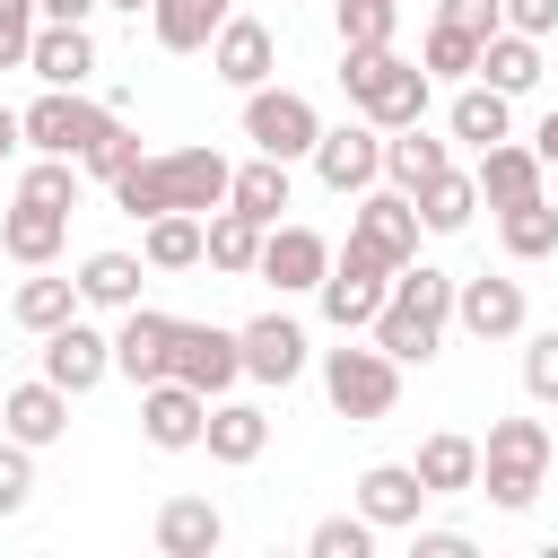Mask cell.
<instances>
[{
    "label": "cell",
    "instance_id": "6da1fadb",
    "mask_svg": "<svg viewBox=\"0 0 558 558\" xmlns=\"http://www.w3.org/2000/svg\"><path fill=\"white\" fill-rule=\"evenodd\" d=\"M227 157L218 148H166V157H140V166H122L113 174V209H131V218H166V209H192V218H209L218 201H227Z\"/></svg>",
    "mask_w": 558,
    "mask_h": 558
},
{
    "label": "cell",
    "instance_id": "7a4b0ae2",
    "mask_svg": "<svg viewBox=\"0 0 558 558\" xmlns=\"http://www.w3.org/2000/svg\"><path fill=\"white\" fill-rule=\"evenodd\" d=\"M445 323H453V279H445L436 262H401L366 331H375V349H384L392 366H427L436 340H445Z\"/></svg>",
    "mask_w": 558,
    "mask_h": 558
},
{
    "label": "cell",
    "instance_id": "3957f363",
    "mask_svg": "<svg viewBox=\"0 0 558 558\" xmlns=\"http://www.w3.org/2000/svg\"><path fill=\"white\" fill-rule=\"evenodd\" d=\"M340 87H349L357 122H375V131L427 122V70L401 61L392 44H340Z\"/></svg>",
    "mask_w": 558,
    "mask_h": 558
},
{
    "label": "cell",
    "instance_id": "277c9868",
    "mask_svg": "<svg viewBox=\"0 0 558 558\" xmlns=\"http://www.w3.org/2000/svg\"><path fill=\"white\" fill-rule=\"evenodd\" d=\"M549 453H558V436H549L541 418H497L488 445H480V488H488V506L523 514V506L541 497V480H549Z\"/></svg>",
    "mask_w": 558,
    "mask_h": 558
},
{
    "label": "cell",
    "instance_id": "5b68a950",
    "mask_svg": "<svg viewBox=\"0 0 558 558\" xmlns=\"http://www.w3.org/2000/svg\"><path fill=\"white\" fill-rule=\"evenodd\" d=\"M122 113H105V105H87L78 87H44L26 113H17V140L35 148V157H87L105 131H113Z\"/></svg>",
    "mask_w": 558,
    "mask_h": 558
},
{
    "label": "cell",
    "instance_id": "8992f818",
    "mask_svg": "<svg viewBox=\"0 0 558 558\" xmlns=\"http://www.w3.org/2000/svg\"><path fill=\"white\" fill-rule=\"evenodd\" d=\"M244 140L262 148V157H279V166H296V157H314V140H323V113L296 96V87H244Z\"/></svg>",
    "mask_w": 558,
    "mask_h": 558
},
{
    "label": "cell",
    "instance_id": "52a82bcc",
    "mask_svg": "<svg viewBox=\"0 0 558 558\" xmlns=\"http://www.w3.org/2000/svg\"><path fill=\"white\" fill-rule=\"evenodd\" d=\"M323 392L340 418H384L401 401V366L366 340V349H323Z\"/></svg>",
    "mask_w": 558,
    "mask_h": 558
},
{
    "label": "cell",
    "instance_id": "ba28073f",
    "mask_svg": "<svg viewBox=\"0 0 558 558\" xmlns=\"http://www.w3.org/2000/svg\"><path fill=\"white\" fill-rule=\"evenodd\" d=\"M384 288H392V270H384L366 244H340L314 296H323V323H331V331H366V323H375V305H384Z\"/></svg>",
    "mask_w": 558,
    "mask_h": 558
},
{
    "label": "cell",
    "instance_id": "9c48e42d",
    "mask_svg": "<svg viewBox=\"0 0 558 558\" xmlns=\"http://www.w3.org/2000/svg\"><path fill=\"white\" fill-rule=\"evenodd\" d=\"M349 244H366L384 270L418 262V201H410V192H392V183H384V192L366 183V192H357V209H349Z\"/></svg>",
    "mask_w": 558,
    "mask_h": 558
},
{
    "label": "cell",
    "instance_id": "30bf717a",
    "mask_svg": "<svg viewBox=\"0 0 558 558\" xmlns=\"http://www.w3.org/2000/svg\"><path fill=\"white\" fill-rule=\"evenodd\" d=\"M201 427H209V392H192L183 375L140 384V436H148L157 453H192V445H201Z\"/></svg>",
    "mask_w": 558,
    "mask_h": 558
},
{
    "label": "cell",
    "instance_id": "8fae6325",
    "mask_svg": "<svg viewBox=\"0 0 558 558\" xmlns=\"http://www.w3.org/2000/svg\"><path fill=\"white\" fill-rule=\"evenodd\" d=\"M166 375H183L192 392H227L235 375H244V349H235V331H218V323H174V357H166Z\"/></svg>",
    "mask_w": 558,
    "mask_h": 558
},
{
    "label": "cell",
    "instance_id": "7c38bea8",
    "mask_svg": "<svg viewBox=\"0 0 558 558\" xmlns=\"http://www.w3.org/2000/svg\"><path fill=\"white\" fill-rule=\"evenodd\" d=\"M44 375L78 401V392H96L105 375H113V331H96V323H61V331H44Z\"/></svg>",
    "mask_w": 558,
    "mask_h": 558
},
{
    "label": "cell",
    "instance_id": "4fadbf2b",
    "mask_svg": "<svg viewBox=\"0 0 558 558\" xmlns=\"http://www.w3.org/2000/svg\"><path fill=\"white\" fill-rule=\"evenodd\" d=\"M314 174H323V192H366V183L384 174V131H375V122L323 131V140H314Z\"/></svg>",
    "mask_w": 558,
    "mask_h": 558
},
{
    "label": "cell",
    "instance_id": "5bb4252c",
    "mask_svg": "<svg viewBox=\"0 0 558 558\" xmlns=\"http://www.w3.org/2000/svg\"><path fill=\"white\" fill-rule=\"evenodd\" d=\"M323 270H331V244H323L314 227H262L253 279H270V288L288 296V288H323Z\"/></svg>",
    "mask_w": 558,
    "mask_h": 558
},
{
    "label": "cell",
    "instance_id": "9a60e30c",
    "mask_svg": "<svg viewBox=\"0 0 558 558\" xmlns=\"http://www.w3.org/2000/svg\"><path fill=\"white\" fill-rule=\"evenodd\" d=\"M453 323L471 340H514L523 331V279H453Z\"/></svg>",
    "mask_w": 558,
    "mask_h": 558
},
{
    "label": "cell",
    "instance_id": "2e32d148",
    "mask_svg": "<svg viewBox=\"0 0 558 558\" xmlns=\"http://www.w3.org/2000/svg\"><path fill=\"white\" fill-rule=\"evenodd\" d=\"M166 357H174V314H157V305H122V331H113V375L157 384V375H166Z\"/></svg>",
    "mask_w": 558,
    "mask_h": 558
},
{
    "label": "cell",
    "instance_id": "e0dca14e",
    "mask_svg": "<svg viewBox=\"0 0 558 558\" xmlns=\"http://www.w3.org/2000/svg\"><path fill=\"white\" fill-rule=\"evenodd\" d=\"M0 436H17V445H61L70 436V392L52 384V375H35V384H17L9 401H0Z\"/></svg>",
    "mask_w": 558,
    "mask_h": 558
},
{
    "label": "cell",
    "instance_id": "ac0fdd59",
    "mask_svg": "<svg viewBox=\"0 0 558 558\" xmlns=\"http://www.w3.org/2000/svg\"><path fill=\"white\" fill-rule=\"evenodd\" d=\"M418 506H427V480H418L410 462H375V471H357V514H366L375 532H410Z\"/></svg>",
    "mask_w": 558,
    "mask_h": 558
},
{
    "label": "cell",
    "instance_id": "d6986e66",
    "mask_svg": "<svg viewBox=\"0 0 558 558\" xmlns=\"http://www.w3.org/2000/svg\"><path fill=\"white\" fill-rule=\"evenodd\" d=\"M235 349H244V375H253V384H296V375H305V331H296L288 314L244 323V331H235Z\"/></svg>",
    "mask_w": 558,
    "mask_h": 558
},
{
    "label": "cell",
    "instance_id": "ffe728a7",
    "mask_svg": "<svg viewBox=\"0 0 558 558\" xmlns=\"http://www.w3.org/2000/svg\"><path fill=\"white\" fill-rule=\"evenodd\" d=\"M26 70H35L44 87H87V70H96V35H87V26H52V17H35Z\"/></svg>",
    "mask_w": 558,
    "mask_h": 558
},
{
    "label": "cell",
    "instance_id": "44dd1931",
    "mask_svg": "<svg viewBox=\"0 0 558 558\" xmlns=\"http://www.w3.org/2000/svg\"><path fill=\"white\" fill-rule=\"evenodd\" d=\"M270 61H279V44H270V26H262V17H227V26L209 35V70H218L227 87H262V78H270Z\"/></svg>",
    "mask_w": 558,
    "mask_h": 558
},
{
    "label": "cell",
    "instance_id": "7402d4cb",
    "mask_svg": "<svg viewBox=\"0 0 558 558\" xmlns=\"http://www.w3.org/2000/svg\"><path fill=\"white\" fill-rule=\"evenodd\" d=\"M201 445H209V462L244 471V462H262V445H270V418H262L253 401H209V427H201Z\"/></svg>",
    "mask_w": 558,
    "mask_h": 558
},
{
    "label": "cell",
    "instance_id": "603a6c76",
    "mask_svg": "<svg viewBox=\"0 0 558 558\" xmlns=\"http://www.w3.org/2000/svg\"><path fill=\"white\" fill-rule=\"evenodd\" d=\"M218 541H227V514L209 497H166L157 506V549L166 558H209Z\"/></svg>",
    "mask_w": 558,
    "mask_h": 558
},
{
    "label": "cell",
    "instance_id": "cb8c5ba5",
    "mask_svg": "<svg viewBox=\"0 0 558 558\" xmlns=\"http://www.w3.org/2000/svg\"><path fill=\"white\" fill-rule=\"evenodd\" d=\"M480 87H497V96H523V87H541V35H514V26H497L488 44H480V70H471Z\"/></svg>",
    "mask_w": 558,
    "mask_h": 558
},
{
    "label": "cell",
    "instance_id": "d4e9b609",
    "mask_svg": "<svg viewBox=\"0 0 558 558\" xmlns=\"http://www.w3.org/2000/svg\"><path fill=\"white\" fill-rule=\"evenodd\" d=\"M201 262H209V270H227V279H244V270L262 262V218H244V209H227V201H218V209L201 218Z\"/></svg>",
    "mask_w": 558,
    "mask_h": 558
},
{
    "label": "cell",
    "instance_id": "484cf974",
    "mask_svg": "<svg viewBox=\"0 0 558 558\" xmlns=\"http://www.w3.org/2000/svg\"><path fill=\"white\" fill-rule=\"evenodd\" d=\"M471 183H480V201H488V209H514V201H532V192H541V157H532V148H514V140H497V148H480V174H471Z\"/></svg>",
    "mask_w": 558,
    "mask_h": 558
},
{
    "label": "cell",
    "instance_id": "4316f807",
    "mask_svg": "<svg viewBox=\"0 0 558 558\" xmlns=\"http://www.w3.org/2000/svg\"><path fill=\"white\" fill-rule=\"evenodd\" d=\"M235 17V0H157L148 9V26H157V44L166 52H209V35Z\"/></svg>",
    "mask_w": 558,
    "mask_h": 558
},
{
    "label": "cell",
    "instance_id": "83f0119b",
    "mask_svg": "<svg viewBox=\"0 0 558 558\" xmlns=\"http://www.w3.org/2000/svg\"><path fill=\"white\" fill-rule=\"evenodd\" d=\"M61 235H70V218H61V209H35V201H17V209L0 218V253L26 262V270H44V262L61 253Z\"/></svg>",
    "mask_w": 558,
    "mask_h": 558
},
{
    "label": "cell",
    "instance_id": "f1b7e54d",
    "mask_svg": "<svg viewBox=\"0 0 558 558\" xmlns=\"http://www.w3.org/2000/svg\"><path fill=\"white\" fill-rule=\"evenodd\" d=\"M410 471L427 480V497H462V488H480V445L445 427V436H427V445H418V462H410Z\"/></svg>",
    "mask_w": 558,
    "mask_h": 558
},
{
    "label": "cell",
    "instance_id": "f546056e",
    "mask_svg": "<svg viewBox=\"0 0 558 558\" xmlns=\"http://www.w3.org/2000/svg\"><path fill=\"white\" fill-rule=\"evenodd\" d=\"M445 131H453V140H471V148H497V140L514 131V96H497V87H480V78H471V87L453 96Z\"/></svg>",
    "mask_w": 558,
    "mask_h": 558
},
{
    "label": "cell",
    "instance_id": "4dcf8cb0",
    "mask_svg": "<svg viewBox=\"0 0 558 558\" xmlns=\"http://www.w3.org/2000/svg\"><path fill=\"white\" fill-rule=\"evenodd\" d=\"M227 209H244V218L279 227V209H288V166H279V157H253V166H235V174H227Z\"/></svg>",
    "mask_w": 558,
    "mask_h": 558
},
{
    "label": "cell",
    "instance_id": "1f68e13d",
    "mask_svg": "<svg viewBox=\"0 0 558 558\" xmlns=\"http://www.w3.org/2000/svg\"><path fill=\"white\" fill-rule=\"evenodd\" d=\"M410 201H418V227H427V235H462V227H471V209H480V183L445 166V174H436V183H418Z\"/></svg>",
    "mask_w": 558,
    "mask_h": 558
},
{
    "label": "cell",
    "instance_id": "d6a6232c",
    "mask_svg": "<svg viewBox=\"0 0 558 558\" xmlns=\"http://www.w3.org/2000/svg\"><path fill=\"white\" fill-rule=\"evenodd\" d=\"M140 270H148L140 253H87L78 262V305H113V314L140 305Z\"/></svg>",
    "mask_w": 558,
    "mask_h": 558
},
{
    "label": "cell",
    "instance_id": "836d02e7",
    "mask_svg": "<svg viewBox=\"0 0 558 558\" xmlns=\"http://www.w3.org/2000/svg\"><path fill=\"white\" fill-rule=\"evenodd\" d=\"M436 174H445V140H427L418 122L384 140V183H392V192H418V183H436Z\"/></svg>",
    "mask_w": 558,
    "mask_h": 558
},
{
    "label": "cell",
    "instance_id": "e575fe53",
    "mask_svg": "<svg viewBox=\"0 0 558 558\" xmlns=\"http://www.w3.org/2000/svg\"><path fill=\"white\" fill-rule=\"evenodd\" d=\"M497 235H506V253H514V262H541V253H558V209L532 192V201L497 209Z\"/></svg>",
    "mask_w": 558,
    "mask_h": 558
},
{
    "label": "cell",
    "instance_id": "d590c367",
    "mask_svg": "<svg viewBox=\"0 0 558 558\" xmlns=\"http://www.w3.org/2000/svg\"><path fill=\"white\" fill-rule=\"evenodd\" d=\"M140 262H148V270H192V262H201V218H192V209H166V218H148V244H140Z\"/></svg>",
    "mask_w": 558,
    "mask_h": 558
},
{
    "label": "cell",
    "instance_id": "8d00e7d4",
    "mask_svg": "<svg viewBox=\"0 0 558 558\" xmlns=\"http://www.w3.org/2000/svg\"><path fill=\"white\" fill-rule=\"evenodd\" d=\"M9 314H17L26 331H61V323L78 314V279H17Z\"/></svg>",
    "mask_w": 558,
    "mask_h": 558
},
{
    "label": "cell",
    "instance_id": "74e56055",
    "mask_svg": "<svg viewBox=\"0 0 558 558\" xmlns=\"http://www.w3.org/2000/svg\"><path fill=\"white\" fill-rule=\"evenodd\" d=\"M78 183H87V174H78V157H35V166L17 174V201H35V209H61V218H70V209H78Z\"/></svg>",
    "mask_w": 558,
    "mask_h": 558
},
{
    "label": "cell",
    "instance_id": "f35d334b",
    "mask_svg": "<svg viewBox=\"0 0 558 558\" xmlns=\"http://www.w3.org/2000/svg\"><path fill=\"white\" fill-rule=\"evenodd\" d=\"M480 44H488V35H462V26H445V17H436V35H427V61H418V70H427V78H471V70H480Z\"/></svg>",
    "mask_w": 558,
    "mask_h": 558
},
{
    "label": "cell",
    "instance_id": "ab89813d",
    "mask_svg": "<svg viewBox=\"0 0 558 558\" xmlns=\"http://www.w3.org/2000/svg\"><path fill=\"white\" fill-rule=\"evenodd\" d=\"M305 549H314V558H366V549H375V523H366V514H323V523L305 532Z\"/></svg>",
    "mask_w": 558,
    "mask_h": 558
},
{
    "label": "cell",
    "instance_id": "60d3db41",
    "mask_svg": "<svg viewBox=\"0 0 558 558\" xmlns=\"http://www.w3.org/2000/svg\"><path fill=\"white\" fill-rule=\"evenodd\" d=\"M401 0H340V44H392Z\"/></svg>",
    "mask_w": 558,
    "mask_h": 558
},
{
    "label": "cell",
    "instance_id": "b9f144b4",
    "mask_svg": "<svg viewBox=\"0 0 558 558\" xmlns=\"http://www.w3.org/2000/svg\"><path fill=\"white\" fill-rule=\"evenodd\" d=\"M26 497H35V445L0 436V514H26Z\"/></svg>",
    "mask_w": 558,
    "mask_h": 558
},
{
    "label": "cell",
    "instance_id": "7bdbcfd3",
    "mask_svg": "<svg viewBox=\"0 0 558 558\" xmlns=\"http://www.w3.org/2000/svg\"><path fill=\"white\" fill-rule=\"evenodd\" d=\"M122 166H140V131H131V122H113V131H105V140L78 157V174H96V183H113Z\"/></svg>",
    "mask_w": 558,
    "mask_h": 558
},
{
    "label": "cell",
    "instance_id": "ee69618b",
    "mask_svg": "<svg viewBox=\"0 0 558 558\" xmlns=\"http://www.w3.org/2000/svg\"><path fill=\"white\" fill-rule=\"evenodd\" d=\"M523 392L532 401H558V331H532L523 340Z\"/></svg>",
    "mask_w": 558,
    "mask_h": 558
},
{
    "label": "cell",
    "instance_id": "f6af8a7d",
    "mask_svg": "<svg viewBox=\"0 0 558 558\" xmlns=\"http://www.w3.org/2000/svg\"><path fill=\"white\" fill-rule=\"evenodd\" d=\"M35 44V0H0V70H26Z\"/></svg>",
    "mask_w": 558,
    "mask_h": 558
},
{
    "label": "cell",
    "instance_id": "bcb514c9",
    "mask_svg": "<svg viewBox=\"0 0 558 558\" xmlns=\"http://www.w3.org/2000/svg\"><path fill=\"white\" fill-rule=\"evenodd\" d=\"M436 17H445V26H462V35H497V26H506V9H497V0H436Z\"/></svg>",
    "mask_w": 558,
    "mask_h": 558
},
{
    "label": "cell",
    "instance_id": "7dc6e473",
    "mask_svg": "<svg viewBox=\"0 0 558 558\" xmlns=\"http://www.w3.org/2000/svg\"><path fill=\"white\" fill-rule=\"evenodd\" d=\"M497 9H506L514 35H549V26H558V0H497Z\"/></svg>",
    "mask_w": 558,
    "mask_h": 558
},
{
    "label": "cell",
    "instance_id": "c3c4849f",
    "mask_svg": "<svg viewBox=\"0 0 558 558\" xmlns=\"http://www.w3.org/2000/svg\"><path fill=\"white\" fill-rule=\"evenodd\" d=\"M410 541H418V558H471L462 532H418V523H410Z\"/></svg>",
    "mask_w": 558,
    "mask_h": 558
},
{
    "label": "cell",
    "instance_id": "681fc988",
    "mask_svg": "<svg viewBox=\"0 0 558 558\" xmlns=\"http://www.w3.org/2000/svg\"><path fill=\"white\" fill-rule=\"evenodd\" d=\"M105 0H35V17H52V26H87Z\"/></svg>",
    "mask_w": 558,
    "mask_h": 558
},
{
    "label": "cell",
    "instance_id": "f907efd6",
    "mask_svg": "<svg viewBox=\"0 0 558 558\" xmlns=\"http://www.w3.org/2000/svg\"><path fill=\"white\" fill-rule=\"evenodd\" d=\"M532 157H541V166H558V105L541 113V131H532Z\"/></svg>",
    "mask_w": 558,
    "mask_h": 558
},
{
    "label": "cell",
    "instance_id": "816d5d0a",
    "mask_svg": "<svg viewBox=\"0 0 558 558\" xmlns=\"http://www.w3.org/2000/svg\"><path fill=\"white\" fill-rule=\"evenodd\" d=\"M9 148H17V113L0 105V157H9Z\"/></svg>",
    "mask_w": 558,
    "mask_h": 558
},
{
    "label": "cell",
    "instance_id": "f5cc1de1",
    "mask_svg": "<svg viewBox=\"0 0 558 558\" xmlns=\"http://www.w3.org/2000/svg\"><path fill=\"white\" fill-rule=\"evenodd\" d=\"M105 9H131V17H140V9H157V0H105Z\"/></svg>",
    "mask_w": 558,
    "mask_h": 558
}]
</instances>
